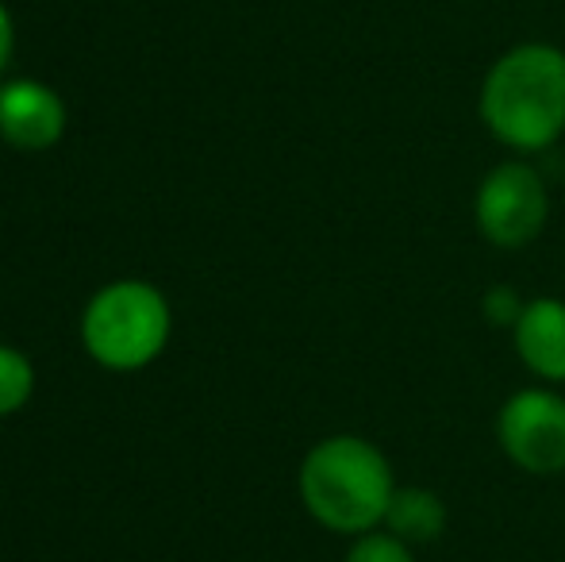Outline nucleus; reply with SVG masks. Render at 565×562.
<instances>
[{"label":"nucleus","mask_w":565,"mask_h":562,"mask_svg":"<svg viewBox=\"0 0 565 562\" xmlns=\"http://www.w3.org/2000/svg\"><path fill=\"white\" fill-rule=\"evenodd\" d=\"M385 524L393 528V536L404 543H431V540H439L443 528H447V509H443V501L431 489L408 486L393 494Z\"/></svg>","instance_id":"nucleus-8"},{"label":"nucleus","mask_w":565,"mask_h":562,"mask_svg":"<svg viewBox=\"0 0 565 562\" xmlns=\"http://www.w3.org/2000/svg\"><path fill=\"white\" fill-rule=\"evenodd\" d=\"M31 385H35L31 362L20 351H12V347H0V416L28 405Z\"/></svg>","instance_id":"nucleus-9"},{"label":"nucleus","mask_w":565,"mask_h":562,"mask_svg":"<svg viewBox=\"0 0 565 562\" xmlns=\"http://www.w3.org/2000/svg\"><path fill=\"white\" fill-rule=\"evenodd\" d=\"M481 116L508 147H551L565 128V54L543 43L508 51L484 77Z\"/></svg>","instance_id":"nucleus-1"},{"label":"nucleus","mask_w":565,"mask_h":562,"mask_svg":"<svg viewBox=\"0 0 565 562\" xmlns=\"http://www.w3.org/2000/svg\"><path fill=\"white\" fill-rule=\"evenodd\" d=\"M347 562H416L404 548V540L396 536H362L354 543V551L347 555Z\"/></svg>","instance_id":"nucleus-10"},{"label":"nucleus","mask_w":565,"mask_h":562,"mask_svg":"<svg viewBox=\"0 0 565 562\" xmlns=\"http://www.w3.org/2000/svg\"><path fill=\"white\" fill-rule=\"evenodd\" d=\"M393 494L385 455L358 435L323 439L300 466V497L308 512L342 536H362L385 520Z\"/></svg>","instance_id":"nucleus-2"},{"label":"nucleus","mask_w":565,"mask_h":562,"mask_svg":"<svg viewBox=\"0 0 565 562\" xmlns=\"http://www.w3.org/2000/svg\"><path fill=\"white\" fill-rule=\"evenodd\" d=\"M82 336L100 367L139 370L170 339V308L147 282H116L89 300Z\"/></svg>","instance_id":"nucleus-3"},{"label":"nucleus","mask_w":565,"mask_h":562,"mask_svg":"<svg viewBox=\"0 0 565 562\" xmlns=\"http://www.w3.org/2000/svg\"><path fill=\"white\" fill-rule=\"evenodd\" d=\"M500 447L520 470L558 474L565 470V401L546 390H523L500 409Z\"/></svg>","instance_id":"nucleus-5"},{"label":"nucleus","mask_w":565,"mask_h":562,"mask_svg":"<svg viewBox=\"0 0 565 562\" xmlns=\"http://www.w3.org/2000/svg\"><path fill=\"white\" fill-rule=\"evenodd\" d=\"M523 300L515 297V289H508V285H497V289H489L484 293V320L489 324H497V328H508V324H520V316H523Z\"/></svg>","instance_id":"nucleus-11"},{"label":"nucleus","mask_w":565,"mask_h":562,"mask_svg":"<svg viewBox=\"0 0 565 562\" xmlns=\"http://www.w3.org/2000/svg\"><path fill=\"white\" fill-rule=\"evenodd\" d=\"M477 224H481L484 240L504 251L531 243L546 224L543 178L527 162L497 166L477 193Z\"/></svg>","instance_id":"nucleus-4"},{"label":"nucleus","mask_w":565,"mask_h":562,"mask_svg":"<svg viewBox=\"0 0 565 562\" xmlns=\"http://www.w3.org/2000/svg\"><path fill=\"white\" fill-rule=\"evenodd\" d=\"M515 351L546 382H565V305L539 297L515 324Z\"/></svg>","instance_id":"nucleus-7"},{"label":"nucleus","mask_w":565,"mask_h":562,"mask_svg":"<svg viewBox=\"0 0 565 562\" xmlns=\"http://www.w3.org/2000/svg\"><path fill=\"white\" fill-rule=\"evenodd\" d=\"M8 54H12V15H8V8L0 4V70H4Z\"/></svg>","instance_id":"nucleus-12"},{"label":"nucleus","mask_w":565,"mask_h":562,"mask_svg":"<svg viewBox=\"0 0 565 562\" xmlns=\"http://www.w3.org/2000/svg\"><path fill=\"white\" fill-rule=\"evenodd\" d=\"M66 128L58 93L39 82L0 85V136L20 150H46Z\"/></svg>","instance_id":"nucleus-6"}]
</instances>
